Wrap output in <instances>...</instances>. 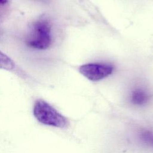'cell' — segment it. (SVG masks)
Wrapping results in <instances>:
<instances>
[{
  "label": "cell",
  "mask_w": 153,
  "mask_h": 153,
  "mask_svg": "<svg viewBox=\"0 0 153 153\" xmlns=\"http://www.w3.org/2000/svg\"><path fill=\"white\" fill-rule=\"evenodd\" d=\"M16 68L14 62L4 53L0 51V69L13 71Z\"/></svg>",
  "instance_id": "5"
},
{
  "label": "cell",
  "mask_w": 153,
  "mask_h": 153,
  "mask_svg": "<svg viewBox=\"0 0 153 153\" xmlns=\"http://www.w3.org/2000/svg\"><path fill=\"white\" fill-rule=\"evenodd\" d=\"M8 0H0V5H4L8 2Z\"/></svg>",
  "instance_id": "7"
},
{
  "label": "cell",
  "mask_w": 153,
  "mask_h": 153,
  "mask_svg": "<svg viewBox=\"0 0 153 153\" xmlns=\"http://www.w3.org/2000/svg\"><path fill=\"white\" fill-rule=\"evenodd\" d=\"M114 66L111 63L103 62L89 63L79 68V72L88 79L97 81L112 74Z\"/></svg>",
  "instance_id": "3"
},
{
  "label": "cell",
  "mask_w": 153,
  "mask_h": 153,
  "mask_svg": "<svg viewBox=\"0 0 153 153\" xmlns=\"http://www.w3.org/2000/svg\"><path fill=\"white\" fill-rule=\"evenodd\" d=\"M25 42L28 47L35 50L48 48L52 44L50 22L45 19H39L33 22Z\"/></svg>",
  "instance_id": "1"
},
{
  "label": "cell",
  "mask_w": 153,
  "mask_h": 153,
  "mask_svg": "<svg viewBox=\"0 0 153 153\" xmlns=\"http://www.w3.org/2000/svg\"><path fill=\"white\" fill-rule=\"evenodd\" d=\"M33 114L41 123L59 128H65L68 124L67 119L53 106L43 100L36 101Z\"/></svg>",
  "instance_id": "2"
},
{
  "label": "cell",
  "mask_w": 153,
  "mask_h": 153,
  "mask_svg": "<svg viewBox=\"0 0 153 153\" xmlns=\"http://www.w3.org/2000/svg\"><path fill=\"white\" fill-rule=\"evenodd\" d=\"M139 138L142 143L153 148V132L147 130H143L139 132Z\"/></svg>",
  "instance_id": "6"
},
{
  "label": "cell",
  "mask_w": 153,
  "mask_h": 153,
  "mask_svg": "<svg viewBox=\"0 0 153 153\" xmlns=\"http://www.w3.org/2000/svg\"><path fill=\"white\" fill-rule=\"evenodd\" d=\"M150 93L144 88L136 87L130 94V101L134 105L142 106L146 105L151 99Z\"/></svg>",
  "instance_id": "4"
}]
</instances>
